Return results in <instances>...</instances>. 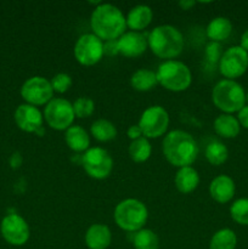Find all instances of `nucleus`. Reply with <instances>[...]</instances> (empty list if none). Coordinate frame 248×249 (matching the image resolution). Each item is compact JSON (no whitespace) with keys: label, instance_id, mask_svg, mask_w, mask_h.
<instances>
[{"label":"nucleus","instance_id":"nucleus-1","mask_svg":"<svg viewBox=\"0 0 248 249\" xmlns=\"http://www.w3.org/2000/svg\"><path fill=\"white\" fill-rule=\"evenodd\" d=\"M92 32L105 41L118 40L126 28V19L123 12L112 4H100L95 7L90 18Z\"/></svg>","mask_w":248,"mask_h":249},{"label":"nucleus","instance_id":"nucleus-2","mask_svg":"<svg viewBox=\"0 0 248 249\" xmlns=\"http://www.w3.org/2000/svg\"><path fill=\"white\" fill-rule=\"evenodd\" d=\"M163 155L172 165L190 167L197 160L199 148L191 134L184 130H173L167 134L162 143Z\"/></svg>","mask_w":248,"mask_h":249},{"label":"nucleus","instance_id":"nucleus-3","mask_svg":"<svg viewBox=\"0 0 248 249\" xmlns=\"http://www.w3.org/2000/svg\"><path fill=\"white\" fill-rule=\"evenodd\" d=\"M151 51L159 58L177 57L184 49V36L181 32L170 24H162L153 28L147 36Z\"/></svg>","mask_w":248,"mask_h":249},{"label":"nucleus","instance_id":"nucleus-4","mask_svg":"<svg viewBox=\"0 0 248 249\" xmlns=\"http://www.w3.org/2000/svg\"><path fill=\"white\" fill-rule=\"evenodd\" d=\"M113 218L122 230L138 232L147 221L148 211L145 204L139 199L126 198L117 204Z\"/></svg>","mask_w":248,"mask_h":249},{"label":"nucleus","instance_id":"nucleus-5","mask_svg":"<svg viewBox=\"0 0 248 249\" xmlns=\"http://www.w3.org/2000/svg\"><path fill=\"white\" fill-rule=\"evenodd\" d=\"M212 100L215 107L226 114L241 111L246 106L245 90L237 82L230 79L216 83L212 91Z\"/></svg>","mask_w":248,"mask_h":249},{"label":"nucleus","instance_id":"nucleus-6","mask_svg":"<svg viewBox=\"0 0 248 249\" xmlns=\"http://www.w3.org/2000/svg\"><path fill=\"white\" fill-rule=\"evenodd\" d=\"M156 74L158 84L169 91H184L192 83L191 71L181 61H164L159 65Z\"/></svg>","mask_w":248,"mask_h":249},{"label":"nucleus","instance_id":"nucleus-7","mask_svg":"<svg viewBox=\"0 0 248 249\" xmlns=\"http://www.w3.org/2000/svg\"><path fill=\"white\" fill-rule=\"evenodd\" d=\"M82 164L87 174L96 180H104L111 174L113 160L106 150L92 147L85 151L82 157Z\"/></svg>","mask_w":248,"mask_h":249},{"label":"nucleus","instance_id":"nucleus-8","mask_svg":"<svg viewBox=\"0 0 248 249\" xmlns=\"http://www.w3.org/2000/svg\"><path fill=\"white\" fill-rule=\"evenodd\" d=\"M44 118L55 130H67L75 118L73 105L65 99H53L44 109Z\"/></svg>","mask_w":248,"mask_h":249},{"label":"nucleus","instance_id":"nucleus-9","mask_svg":"<svg viewBox=\"0 0 248 249\" xmlns=\"http://www.w3.org/2000/svg\"><path fill=\"white\" fill-rule=\"evenodd\" d=\"M138 125L146 139H157L167 131L169 114L162 106H151L142 112Z\"/></svg>","mask_w":248,"mask_h":249},{"label":"nucleus","instance_id":"nucleus-10","mask_svg":"<svg viewBox=\"0 0 248 249\" xmlns=\"http://www.w3.org/2000/svg\"><path fill=\"white\" fill-rule=\"evenodd\" d=\"M248 70V53L241 46H231L224 51L219 61V71L226 79L233 80Z\"/></svg>","mask_w":248,"mask_h":249},{"label":"nucleus","instance_id":"nucleus-11","mask_svg":"<svg viewBox=\"0 0 248 249\" xmlns=\"http://www.w3.org/2000/svg\"><path fill=\"white\" fill-rule=\"evenodd\" d=\"M104 53V43L94 33L80 36L74 45V57L82 66L96 65Z\"/></svg>","mask_w":248,"mask_h":249},{"label":"nucleus","instance_id":"nucleus-12","mask_svg":"<svg viewBox=\"0 0 248 249\" xmlns=\"http://www.w3.org/2000/svg\"><path fill=\"white\" fill-rule=\"evenodd\" d=\"M53 90L51 83L44 77H32L23 83L21 88V96L32 106L48 105L53 100Z\"/></svg>","mask_w":248,"mask_h":249},{"label":"nucleus","instance_id":"nucleus-13","mask_svg":"<svg viewBox=\"0 0 248 249\" xmlns=\"http://www.w3.org/2000/svg\"><path fill=\"white\" fill-rule=\"evenodd\" d=\"M0 231L4 240L12 246L26 245L31 235L27 221L17 214L5 216L0 225Z\"/></svg>","mask_w":248,"mask_h":249},{"label":"nucleus","instance_id":"nucleus-14","mask_svg":"<svg viewBox=\"0 0 248 249\" xmlns=\"http://www.w3.org/2000/svg\"><path fill=\"white\" fill-rule=\"evenodd\" d=\"M15 122L26 133L43 134V114L35 106L19 105L15 111Z\"/></svg>","mask_w":248,"mask_h":249},{"label":"nucleus","instance_id":"nucleus-15","mask_svg":"<svg viewBox=\"0 0 248 249\" xmlns=\"http://www.w3.org/2000/svg\"><path fill=\"white\" fill-rule=\"evenodd\" d=\"M147 46V38L140 32H128L117 40V51L125 57H139L145 53Z\"/></svg>","mask_w":248,"mask_h":249},{"label":"nucleus","instance_id":"nucleus-16","mask_svg":"<svg viewBox=\"0 0 248 249\" xmlns=\"http://www.w3.org/2000/svg\"><path fill=\"white\" fill-rule=\"evenodd\" d=\"M235 182L228 175H219L209 185V195L218 203H228L235 196Z\"/></svg>","mask_w":248,"mask_h":249},{"label":"nucleus","instance_id":"nucleus-17","mask_svg":"<svg viewBox=\"0 0 248 249\" xmlns=\"http://www.w3.org/2000/svg\"><path fill=\"white\" fill-rule=\"evenodd\" d=\"M111 230L102 224H94L85 233V245L89 249H106L111 245Z\"/></svg>","mask_w":248,"mask_h":249},{"label":"nucleus","instance_id":"nucleus-18","mask_svg":"<svg viewBox=\"0 0 248 249\" xmlns=\"http://www.w3.org/2000/svg\"><path fill=\"white\" fill-rule=\"evenodd\" d=\"M153 11L147 5H136L129 11L128 16L125 17L126 26L133 32L142 31L147 28L148 24L152 22Z\"/></svg>","mask_w":248,"mask_h":249},{"label":"nucleus","instance_id":"nucleus-19","mask_svg":"<svg viewBox=\"0 0 248 249\" xmlns=\"http://www.w3.org/2000/svg\"><path fill=\"white\" fill-rule=\"evenodd\" d=\"M175 186L181 194H191L199 184V175L192 167H182L175 174Z\"/></svg>","mask_w":248,"mask_h":249},{"label":"nucleus","instance_id":"nucleus-20","mask_svg":"<svg viewBox=\"0 0 248 249\" xmlns=\"http://www.w3.org/2000/svg\"><path fill=\"white\" fill-rule=\"evenodd\" d=\"M66 143L74 152H85L89 150L90 139L84 128L80 125H72L66 130Z\"/></svg>","mask_w":248,"mask_h":249},{"label":"nucleus","instance_id":"nucleus-21","mask_svg":"<svg viewBox=\"0 0 248 249\" xmlns=\"http://www.w3.org/2000/svg\"><path fill=\"white\" fill-rule=\"evenodd\" d=\"M207 36L213 43H220L230 36L232 32V23L226 17H215L207 26Z\"/></svg>","mask_w":248,"mask_h":249},{"label":"nucleus","instance_id":"nucleus-22","mask_svg":"<svg viewBox=\"0 0 248 249\" xmlns=\"http://www.w3.org/2000/svg\"><path fill=\"white\" fill-rule=\"evenodd\" d=\"M214 130L221 138L233 139L240 134L241 125L236 117L224 113L216 117L214 121Z\"/></svg>","mask_w":248,"mask_h":249},{"label":"nucleus","instance_id":"nucleus-23","mask_svg":"<svg viewBox=\"0 0 248 249\" xmlns=\"http://www.w3.org/2000/svg\"><path fill=\"white\" fill-rule=\"evenodd\" d=\"M130 84L138 91H148L158 84L157 74L151 70L141 68L133 73L130 78Z\"/></svg>","mask_w":248,"mask_h":249},{"label":"nucleus","instance_id":"nucleus-24","mask_svg":"<svg viewBox=\"0 0 248 249\" xmlns=\"http://www.w3.org/2000/svg\"><path fill=\"white\" fill-rule=\"evenodd\" d=\"M90 131L91 135L96 139L97 141L101 142H107L117 136V128L112 122L107 121V119H97L90 126Z\"/></svg>","mask_w":248,"mask_h":249},{"label":"nucleus","instance_id":"nucleus-25","mask_svg":"<svg viewBox=\"0 0 248 249\" xmlns=\"http://www.w3.org/2000/svg\"><path fill=\"white\" fill-rule=\"evenodd\" d=\"M237 245L236 233L231 229H221L211 238L209 249H235Z\"/></svg>","mask_w":248,"mask_h":249},{"label":"nucleus","instance_id":"nucleus-26","mask_svg":"<svg viewBox=\"0 0 248 249\" xmlns=\"http://www.w3.org/2000/svg\"><path fill=\"white\" fill-rule=\"evenodd\" d=\"M152 146L146 138L133 140L129 145V156L136 163H143L151 157Z\"/></svg>","mask_w":248,"mask_h":249},{"label":"nucleus","instance_id":"nucleus-27","mask_svg":"<svg viewBox=\"0 0 248 249\" xmlns=\"http://www.w3.org/2000/svg\"><path fill=\"white\" fill-rule=\"evenodd\" d=\"M207 160L213 165H221L228 160L229 150L220 141H212L204 151Z\"/></svg>","mask_w":248,"mask_h":249},{"label":"nucleus","instance_id":"nucleus-28","mask_svg":"<svg viewBox=\"0 0 248 249\" xmlns=\"http://www.w3.org/2000/svg\"><path fill=\"white\" fill-rule=\"evenodd\" d=\"M133 245L135 249H158L159 238L150 229H141L134 235Z\"/></svg>","mask_w":248,"mask_h":249},{"label":"nucleus","instance_id":"nucleus-29","mask_svg":"<svg viewBox=\"0 0 248 249\" xmlns=\"http://www.w3.org/2000/svg\"><path fill=\"white\" fill-rule=\"evenodd\" d=\"M231 218L240 225H248V198H240L230 208Z\"/></svg>","mask_w":248,"mask_h":249},{"label":"nucleus","instance_id":"nucleus-30","mask_svg":"<svg viewBox=\"0 0 248 249\" xmlns=\"http://www.w3.org/2000/svg\"><path fill=\"white\" fill-rule=\"evenodd\" d=\"M72 105L77 118H88L95 111V102L90 97H79Z\"/></svg>","mask_w":248,"mask_h":249},{"label":"nucleus","instance_id":"nucleus-31","mask_svg":"<svg viewBox=\"0 0 248 249\" xmlns=\"http://www.w3.org/2000/svg\"><path fill=\"white\" fill-rule=\"evenodd\" d=\"M51 87H53V92L63 94L72 87V78L67 73H57L55 77L51 79Z\"/></svg>","mask_w":248,"mask_h":249},{"label":"nucleus","instance_id":"nucleus-32","mask_svg":"<svg viewBox=\"0 0 248 249\" xmlns=\"http://www.w3.org/2000/svg\"><path fill=\"white\" fill-rule=\"evenodd\" d=\"M206 55H207V60H208L209 62H212V63L218 62L219 63L221 55H223V53H221L220 44L211 41V43L207 45Z\"/></svg>","mask_w":248,"mask_h":249},{"label":"nucleus","instance_id":"nucleus-33","mask_svg":"<svg viewBox=\"0 0 248 249\" xmlns=\"http://www.w3.org/2000/svg\"><path fill=\"white\" fill-rule=\"evenodd\" d=\"M237 121L241 126H243L245 129H248V105L243 107L241 111H238Z\"/></svg>","mask_w":248,"mask_h":249},{"label":"nucleus","instance_id":"nucleus-34","mask_svg":"<svg viewBox=\"0 0 248 249\" xmlns=\"http://www.w3.org/2000/svg\"><path fill=\"white\" fill-rule=\"evenodd\" d=\"M126 134H128L129 139H131V141L136 140V139L142 138V131H141L140 126H139V125H130V126H129Z\"/></svg>","mask_w":248,"mask_h":249},{"label":"nucleus","instance_id":"nucleus-35","mask_svg":"<svg viewBox=\"0 0 248 249\" xmlns=\"http://www.w3.org/2000/svg\"><path fill=\"white\" fill-rule=\"evenodd\" d=\"M104 53H108V55L118 53V51H117V40L107 41V43L104 45Z\"/></svg>","mask_w":248,"mask_h":249},{"label":"nucleus","instance_id":"nucleus-36","mask_svg":"<svg viewBox=\"0 0 248 249\" xmlns=\"http://www.w3.org/2000/svg\"><path fill=\"white\" fill-rule=\"evenodd\" d=\"M240 46L243 49V50L247 51L248 53V29L242 34V36H241V45Z\"/></svg>","mask_w":248,"mask_h":249},{"label":"nucleus","instance_id":"nucleus-37","mask_svg":"<svg viewBox=\"0 0 248 249\" xmlns=\"http://www.w3.org/2000/svg\"><path fill=\"white\" fill-rule=\"evenodd\" d=\"M22 163V158L19 156V153H15L14 156L11 157V165L14 168H18Z\"/></svg>","mask_w":248,"mask_h":249},{"label":"nucleus","instance_id":"nucleus-38","mask_svg":"<svg viewBox=\"0 0 248 249\" xmlns=\"http://www.w3.org/2000/svg\"><path fill=\"white\" fill-rule=\"evenodd\" d=\"M195 4H196V1H180L179 2L180 7H182L184 10H189L190 7L194 6Z\"/></svg>","mask_w":248,"mask_h":249},{"label":"nucleus","instance_id":"nucleus-39","mask_svg":"<svg viewBox=\"0 0 248 249\" xmlns=\"http://www.w3.org/2000/svg\"><path fill=\"white\" fill-rule=\"evenodd\" d=\"M246 101L248 102V92H247V95H246Z\"/></svg>","mask_w":248,"mask_h":249}]
</instances>
